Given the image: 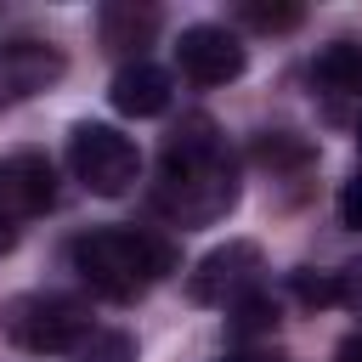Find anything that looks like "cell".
I'll list each match as a JSON object with an SVG mask.
<instances>
[{
  "instance_id": "obj_15",
  "label": "cell",
  "mask_w": 362,
  "mask_h": 362,
  "mask_svg": "<svg viewBox=\"0 0 362 362\" xmlns=\"http://www.w3.org/2000/svg\"><path fill=\"white\" fill-rule=\"evenodd\" d=\"M334 300H339V305H351V311H362V255H356V260H345V266L334 272Z\"/></svg>"
},
{
  "instance_id": "obj_6",
  "label": "cell",
  "mask_w": 362,
  "mask_h": 362,
  "mask_svg": "<svg viewBox=\"0 0 362 362\" xmlns=\"http://www.w3.org/2000/svg\"><path fill=\"white\" fill-rule=\"evenodd\" d=\"M175 62L192 85H226L243 74V40L226 28V23H192L181 28V45H175Z\"/></svg>"
},
{
  "instance_id": "obj_8",
  "label": "cell",
  "mask_w": 362,
  "mask_h": 362,
  "mask_svg": "<svg viewBox=\"0 0 362 362\" xmlns=\"http://www.w3.org/2000/svg\"><path fill=\"white\" fill-rule=\"evenodd\" d=\"M51 79H62V51H51L40 40L0 45V102H23V96L45 90Z\"/></svg>"
},
{
  "instance_id": "obj_9",
  "label": "cell",
  "mask_w": 362,
  "mask_h": 362,
  "mask_svg": "<svg viewBox=\"0 0 362 362\" xmlns=\"http://www.w3.org/2000/svg\"><path fill=\"white\" fill-rule=\"evenodd\" d=\"M113 107L119 113H130V119H153V113H164L170 107V74L164 68H153V62H124L119 74H113Z\"/></svg>"
},
{
  "instance_id": "obj_4",
  "label": "cell",
  "mask_w": 362,
  "mask_h": 362,
  "mask_svg": "<svg viewBox=\"0 0 362 362\" xmlns=\"http://www.w3.org/2000/svg\"><path fill=\"white\" fill-rule=\"evenodd\" d=\"M68 164L74 175L85 181V192H102V198H119L136 187V170H141V153L124 130L113 124H74L68 136Z\"/></svg>"
},
{
  "instance_id": "obj_18",
  "label": "cell",
  "mask_w": 362,
  "mask_h": 362,
  "mask_svg": "<svg viewBox=\"0 0 362 362\" xmlns=\"http://www.w3.org/2000/svg\"><path fill=\"white\" fill-rule=\"evenodd\" d=\"M11 243H17V232H11V221H6V215H0V255H6V249H11Z\"/></svg>"
},
{
  "instance_id": "obj_16",
  "label": "cell",
  "mask_w": 362,
  "mask_h": 362,
  "mask_svg": "<svg viewBox=\"0 0 362 362\" xmlns=\"http://www.w3.org/2000/svg\"><path fill=\"white\" fill-rule=\"evenodd\" d=\"M339 221L362 232V175H351V181L339 187Z\"/></svg>"
},
{
  "instance_id": "obj_1",
  "label": "cell",
  "mask_w": 362,
  "mask_h": 362,
  "mask_svg": "<svg viewBox=\"0 0 362 362\" xmlns=\"http://www.w3.org/2000/svg\"><path fill=\"white\" fill-rule=\"evenodd\" d=\"M238 204V158L209 113H187L158 158L153 209L170 226H209Z\"/></svg>"
},
{
  "instance_id": "obj_14",
  "label": "cell",
  "mask_w": 362,
  "mask_h": 362,
  "mask_svg": "<svg viewBox=\"0 0 362 362\" xmlns=\"http://www.w3.org/2000/svg\"><path fill=\"white\" fill-rule=\"evenodd\" d=\"M238 17L243 23H255V28H266V34H288V28H300V6H255V0H243L238 6Z\"/></svg>"
},
{
  "instance_id": "obj_19",
  "label": "cell",
  "mask_w": 362,
  "mask_h": 362,
  "mask_svg": "<svg viewBox=\"0 0 362 362\" xmlns=\"http://www.w3.org/2000/svg\"><path fill=\"white\" fill-rule=\"evenodd\" d=\"M226 362H272V356H226Z\"/></svg>"
},
{
  "instance_id": "obj_7",
  "label": "cell",
  "mask_w": 362,
  "mask_h": 362,
  "mask_svg": "<svg viewBox=\"0 0 362 362\" xmlns=\"http://www.w3.org/2000/svg\"><path fill=\"white\" fill-rule=\"evenodd\" d=\"M57 204V175L45 153H6L0 158V215H40Z\"/></svg>"
},
{
  "instance_id": "obj_17",
  "label": "cell",
  "mask_w": 362,
  "mask_h": 362,
  "mask_svg": "<svg viewBox=\"0 0 362 362\" xmlns=\"http://www.w3.org/2000/svg\"><path fill=\"white\" fill-rule=\"evenodd\" d=\"M294 288H300V300H305V305H328V300H334V277H311V272H300V277H294Z\"/></svg>"
},
{
  "instance_id": "obj_5",
  "label": "cell",
  "mask_w": 362,
  "mask_h": 362,
  "mask_svg": "<svg viewBox=\"0 0 362 362\" xmlns=\"http://www.w3.org/2000/svg\"><path fill=\"white\" fill-rule=\"evenodd\" d=\"M266 260H260V249L255 243H221V249H209L204 260H198V272L187 277V288H192V300L198 305H232V300H243V294H255V288H266Z\"/></svg>"
},
{
  "instance_id": "obj_12",
  "label": "cell",
  "mask_w": 362,
  "mask_h": 362,
  "mask_svg": "<svg viewBox=\"0 0 362 362\" xmlns=\"http://www.w3.org/2000/svg\"><path fill=\"white\" fill-rule=\"evenodd\" d=\"M226 317H232V334H238V339H243V334H272L277 305H272V294H266V288H255V294L232 300V305H226Z\"/></svg>"
},
{
  "instance_id": "obj_13",
  "label": "cell",
  "mask_w": 362,
  "mask_h": 362,
  "mask_svg": "<svg viewBox=\"0 0 362 362\" xmlns=\"http://www.w3.org/2000/svg\"><path fill=\"white\" fill-rule=\"evenodd\" d=\"M74 362H136V345H130V334H119V328H90V334L79 339Z\"/></svg>"
},
{
  "instance_id": "obj_11",
  "label": "cell",
  "mask_w": 362,
  "mask_h": 362,
  "mask_svg": "<svg viewBox=\"0 0 362 362\" xmlns=\"http://www.w3.org/2000/svg\"><path fill=\"white\" fill-rule=\"evenodd\" d=\"M317 79L334 96H362V45L356 40H328L317 51Z\"/></svg>"
},
{
  "instance_id": "obj_20",
  "label": "cell",
  "mask_w": 362,
  "mask_h": 362,
  "mask_svg": "<svg viewBox=\"0 0 362 362\" xmlns=\"http://www.w3.org/2000/svg\"><path fill=\"white\" fill-rule=\"evenodd\" d=\"M356 141H362V124H356Z\"/></svg>"
},
{
  "instance_id": "obj_10",
  "label": "cell",
  "mask_w": 362,
  "mask_h": 362,
  "mask_svg": "<svg viewBox=\"0 0 362 362\" xmlns=\"http://www.w3.org/2000/svg\"><path fill=\"white\" fill-rule=\"evenodd\" d=\"M96 34H102L107 51L136 57L141 45H153V34H158V11H153V6H124V0H113V6L96 11Z\"/></svg>"
},
{
  "instance_id": "obj_3",
  "label": "cell",
  "mask_w": 362,
  "mask_h": 362,
  "mask_svg": "<svg viewBox=\"0 0 362 362\" xmlns=\"http://www.w3.org/2000/svg\"><path fill=\"white\" fill-rule=\"evenodd\" d=\"M6 334L23 351H79L90 334V305L74 294H23L6 305Z\"/></svg>"
},
{
  "instance_id": "obj_2",
  "label": "cell",
  "mask_w": 362,
  "mask_h": 362,
  "mask_svg": "<svg viewBox=\"0 0 362 362\" xmlns=\"http://www.w3.org/2000/svg\"><path fill=\"white\" fill-rule=\"evenodd\" d=\"M68 266L102 300H136L164 272H175V249H170V238L141 232V226H96L85 238H74Z\"/></svg>"
}]
</instances>
